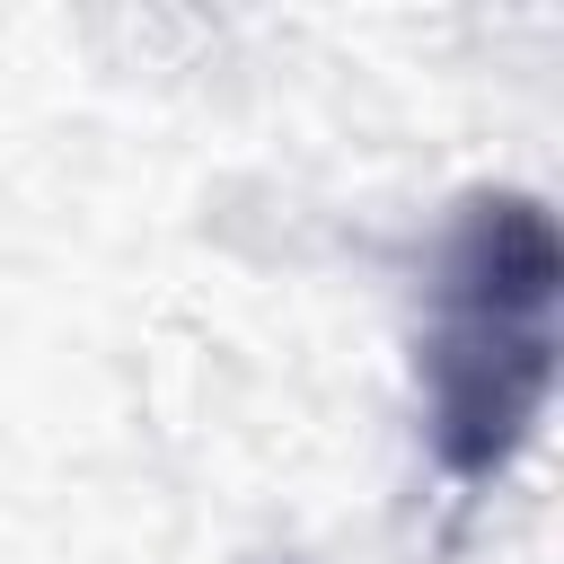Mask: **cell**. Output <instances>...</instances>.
Listing matches in <instances>:
<instances>
[{
	"label": "cell",
	"mask_w": 564,
	"mask_h": 564,
	"mask_svg": "<svg viewBox=\"0 0 564 564\" xmlns=\"http://www.w3.org/2000/svg\"><path fill=\"white\" fill-rule=\"evenodd\" d=\"M564 352V247L538 194L485 185L449 212L423 282L414 388L449 485H494L546 423Z\"/></svg>",
	"instance_id": "obj_1"
}]
</instances>
